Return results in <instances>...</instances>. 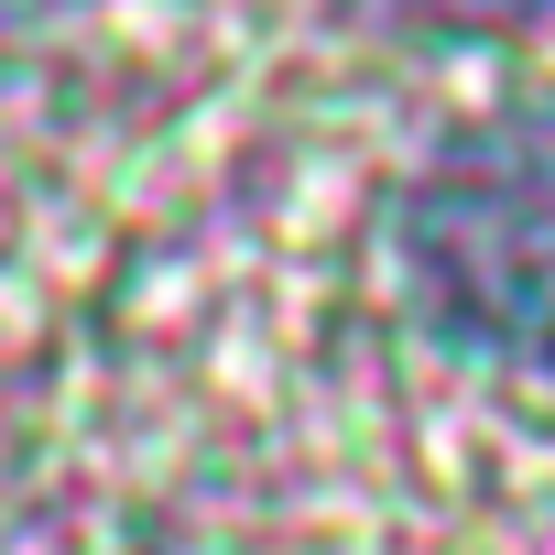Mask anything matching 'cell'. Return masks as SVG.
<instances>
[{
	"label": "cell",
	"mask_w": 555,
	"mask_h": 555,
	"mask_svg": "<svg viewBox=\"0 0 555 555\" xmlns=\"http://www.w3.org/2000/svg\"><path fill=\"white\" fill-rule=\"evenodd\" d=\"M403 295L436 338L555 371V109L457 131L403 196Z\"/></svg>",
	"instance_id": "6da1fadb"
},
{
	"label": "cell",
	"mask_w": 555,
	"mask_h": 555,
	"mask_svg": "<svg viewBox=\"0 0 555 555\" xmlns=\"http://www.w3.org/2000/svg\"><path fill=\"white\" fill-rule=\"evenodd\" d=\"M425 12H544V0H425Z\"/></svg>",
	"instance_id": "7a4b0ae2"
}]
</instances>
